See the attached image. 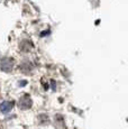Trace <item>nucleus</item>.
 I'll list each match as a JSON object with an SVG mask.
<instances>
[{
	"label": "nucleus",
	"mask_w": 128,
	"mask_h": 129,
	"mask_svg": "<svg viewBox=\"0 0 128 129\" xmlns=\"http://www.w3.org/2000/svg\"><path fill=\"white\" fill-rule=\"evenodd\" d=\"M0 66H1V70L5 72H10L13 70V58L9 57H5L1 59V63H0Z\"/></svg>",
	"instance_id": "obj_2"
},
{
	"label": "nucleus",
	"mask_w": 128,
	"mask_h": 129,
	"mask_svg": "<svg viewBox=\"0 0 128 129\" xmlns=\"http://www.w3.org/2000/svg\"><path fill=\"white\" fill-rule=\"evenodd\" d=\"M33 105V101H31L30 96L25 94V95H23L20 99H19V102H18V106L20 109H24V110H26V109H29Z\"/></svg>",
	"instance_id": "obj_1"
},
{
	"label": "nucleus",
	"mask_w": 128,
	"mask_h": 129,
	"mask_svg": "<svg viewBox=\"0 0 128 129\" xmlns=\"http://www.w3.org/2000/svg\"><path fill=\"white\" fill-rule=\"evenodd\" d=\"M14 103L10 102V101H4L2 103H0V112H9V111L13 109Z\"/></svg>",
	"instance_id": "obj_3"
}]
</instances>
